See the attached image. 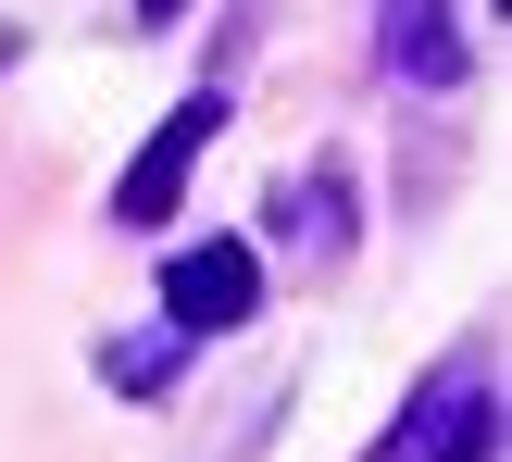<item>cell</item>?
Listing matches in <instances>:
<instances>
[{"mask_svg":"<svg viewBox=\"0 0 512 462\" xmlns=\"http://www.w3.org/2000/svg\"><path fill=\"white\" fill-rule=\"evenodd\" d=\"M375 63H388L400 88H463L475 50H463V25H450V0H375Z\"/></svg>","mask_w":512,"mask_h":462,"instance_id":"obj_4","label":"cell"},{"mask_svg":"<svg viewBox=\"0 0 512 462\" xmlns=\"http://www.w3.org/2000/svg\"><path fill=\"white\" fill-rule=\"evenodd\" d=\"M175 13H188V0H138V25H175Z\"/></svg>","mask_w":512,"mask_h":462,"instance_id":"obj_6","label":"cell"},{"mask_svg":"<svg viewBox=\"0 0 512 462\" xmlns=\"http://www.w3.org/2000/svg\"><path fill=\"white\" fill-rule=\"evenodd\" d=\"M500 450V388H488V363H438L413 400H400V425L388 438H363V462H488Z\"/></svg>","mask_w":512,"mask_h":462,"instance_id":"obj_1","label":"cell"},{"mask_svg":"<svg viewBox=\"0 0 512 462\" xmlns=\"http://www.w3.org/2000/svg\"><path fill=\"white\" fill-rule=\"evenodd\" d=\"M13 63H25V25H0V75H13Z\"/></svg>","mask_w":512,"mask_h":462,"instance_id":"obj_5","label":"cell"},{"mask_svg":"<svg viewBox=\"0 0 512 462\" xmlns=\"http://www.w3.org/2000/svg\"><path fill=\"white\" fill-rule=\"evenodd\" d=\"M250 313H263V250H250V238H200V250L163 263V325L188 350L200 338H238Z\"/></svg>","mask_w":512,"mask_h":462,"instance_id":"obj_3","label":"cell"},{"mask_svg":"<svg viewBox=\"0 0 512 462\" xmlns=\"http://www.w3.org/2000/svg\"><path fill=\"white\" fill-rule=\"evenodd\" d=\"M213 138H225V100L188 88V100L138 138V163L113 175V225H138V238H150V225H175V200H188V175H200V150H213Z\"/></svg>","mask_w":512,"mask_h":462,"instance_id":"obj_2","label":"cell"}]
</instances>
